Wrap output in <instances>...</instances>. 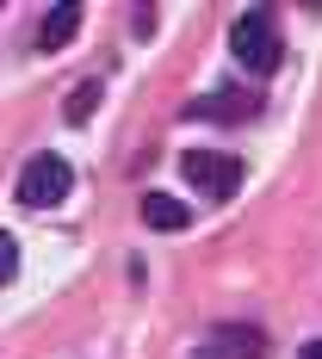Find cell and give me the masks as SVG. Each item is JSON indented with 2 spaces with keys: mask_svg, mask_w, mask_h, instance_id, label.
<instances>
[{
  "mask_svg": "<svg viewBox=\"0 0 322 359\" xmlns=\"http://www.w3.org/2000/svg\"><path fill=\"white\" fill-rule=\"evenodd\" d=\"M100 93H106L100 81H81V87H74L69 100H62V118H69V124H87V118L100 111Z\"/></svg>",
  "mask_w": 322,
  "mask_h": 359,
  "instance_id": "obj_8",
  "label": "cell"
},
{
  "mask_svg": "<svg viewBox=\"0 0 322 359\" xmlns=\"http://www.w3.org/2000/svg\"><path fill=\"white\" fill-rule=\"evenodd\" d=\"M297 359H322V341H304V347H297Z\"/></svg>",
  "mask_w": 322,
  "mask_h": 359,
  "instance_id": "obj_10",
  "label": "cell"
},
{
  "mask_svg": "<svg viewBox=\"0 0 322 359\" xmlns=\"http://www.w3.org/2000/svg\"><path fill=\"white\" fill-rule=\"evenodd\" d=\"M74 32H81V6H74V0H56V6L43 13V25H37V50H62Z\"/></svg>",
  "mask_w": 322,
  "mask_h": 359,
  "instance_id": "obj_7",
  "label": "cell"
},
{
  "mask_svg": "<svg viewBox=\"0 0 322 359\" xmlns=\"http://www.w3.org/2000/svg\"><path fill=\"white\" fill-rule=\"evenodd\" d=\"M143 229H161V236H180V229H192V211L168 198V192H143Z\"/></svg>",
  "mask_w": 322,
  "mask_h": 359,
  "instance_id": "obj_6",
  "label": "cell"
},
{
  "mask_svg": "<svg viewBox=\"0 0 322 359\" xmlns=\"http://www.w3.org/2000/svg\"><path fill=\"white\" fill-rule=\"evenodd\" d=\"M229 56H236L248 74H273V69H279V56H286V32L273 25L267 6L236 13V25H229Z\"/></svg>",
  "mask_w": 322,
  "mask_h": 359,
  "instance_id": "obj_1",
  "label": "cell"
},
{
  "mask_svg": "<svg viewBox=\"0 0 322 359\" xmlns=\"http://www.w3.org/2000/svg\"><path fill=\"white\" fill-rule=\"evenodd\" d=\"M74 192V168L56 155V149H37L32 161L19 168V205H32V211H50V205H62Z\"/></svg>",
  "mask_w": 322,
  "mask_h": 359,
  "instance_id": "obj_2",
  "label": "cell"
},
{
  "mask_svg": "<svg viewBox=\"0 0 322 359\" xmlns=\"http://www.w3.org/2000/svg\"><path fill=\"white\" fill-rule=\"evenodd\" d=\"M260 353H267V334L254 323H217L192 359H260Z\"/></svg>",
  "mask_w": 322,
  "mask_h": 359,
  "instance_id": "obj_5",
  "label": "cell"
},
{
  "mask_svg": "<svg viewBox=\"0 0 322 359\" xmlns=\"http://www.w3.org/2000/svg\"><path fill=\"white\" fill-rule=\"evenodd\" d=\"M260 93L254 87H217V93H199V100H186V118H223V124H236V118H260Z\"/></svg>",
  "mask_w": 322,
  "mask_h": 359,
  "instance_id": "obj_4",
  "label": "cell"
},
{
  "mask_svg": "<svg viewBox=\"0 0 322 359\" xmlns=\"http://www.w3.org/2000/svg\"><path fill=\"white\" fill-rule=\"evenodd\" d=\"M180 174L192 180L205 198H236L242 161H236V155H217V149H186V155H180Z\"/></svg>",
  "mask_w": 322,
  "mask_h": 359,
  "instance_id": "obj_3",
  "label": "cell"
},
{
  "mask_svg": "<svg viewBox=\"0 0 322 359\" xmlns=\"http://www.w3.org/2000/svg\"><path fill=\"white\" fill-rule=\"evenodd\" d=\"M13 279H19V242L0 236V285H13Z\"/></svg>",
  "mask_w": 322,
  "mask_h": 359,
  "instance_id": "obj_9",
  "label": "cell"
}]
</instances>
